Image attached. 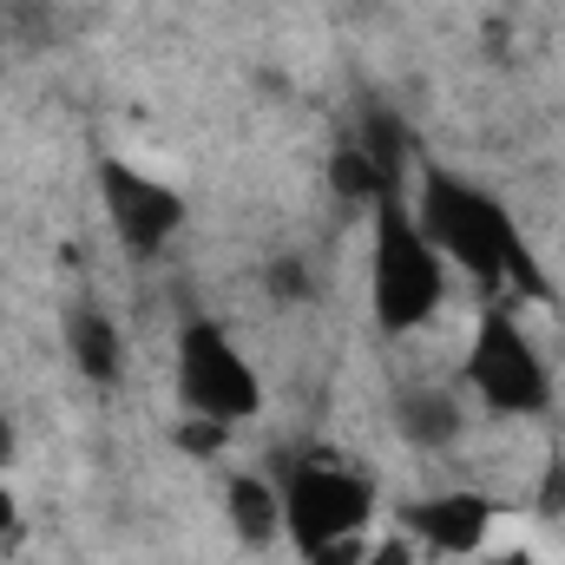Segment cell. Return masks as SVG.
Listing matches in <instances>:
<instances>
[{
    "label": "cell",
    "instance_id": "obj_8",
    "mask_svg": "<svg viewBox=\"0 0 565 565\" xmlns=\"http://www.w3.org/2000/svg\"><path fill=\"white\" fill-rule=\"evenodd\" d=\"M66 355H73V369H79L86 382H99V388H113V382L126 375V335H119L113 316L93 309V302L66 309Z\"/></svg>",
    "mask_w": 565,
    "mask_h": 565
},
{
    "label": "cell",
    "instance_id": "obj_10",
    "mask_svg": "<svg viewBox=\"0 0 565 565\" xmlns=\"http://www.w3.org/2000/svg\"><path fill=\"white\" fill-rule=\"evenodd\" d=\"M395 415H402V434H408L415 447H447V440H460V402H454L447 388H408Z\"/></svg>",
    "mask_w": 565,
    "mask_h": 565
},
{
    "label": "cell",
    "instance_id": "obj_14",
    "mask_svg": "<svg viewBox=\"0 0 565 565\" xmlns=\"http://www.w3.org/2000/svg\"><path fill=\"white\" fill-rule=\"evenodd\" d=\"M540 513L546 520L565 513V460H546V473H540Z\"/></svg>",
    "mask_w": 565,
    "mask_h": 565
},
{
    "label": "cell",
    "instance_id": "obj_21",
    "mask_svg": "<svg viewBox=\"0 0 565 565\" xmlns=\"http://www.w3.org/2000/svg\"><path fill=\"white\" fill-rule=\"evenodd\" d=\"M0 60H7V20H0Z\"/></svg>",
    "mask_w": 565,
    "mask_h": 565
},
{
    "label": "cell",
    "instance_id": "obj_7",
    "mask_svg": "<svg viewBox=\"0 0 565 565\" xmlns=\"http://www.w3.org/2000/svg\"><path fill=\"white\" fill-rule=\"evenodd\" d=\"M493 500L487 493H427V500H408L402 507V533L427 546V553H447V559H467L487 546L493 533Z\"/></svg>",
    "mask_w": 565,
    "mask_h": 565
},
{
    "label": "cell",
    "instance_id": "obj_2",
    "mask_svg": "<svg viewBox=\"0 0 565 565\" xmlns=\"http://www.w3.org/2000/svg\"><path fill=\"white\" fill-rule=\"evenodd\" d=\"M375 211V237H369V309L382 335H415L447 296V257L434 250L408 211L402 191H388Z\"/></svg>",
    "mask_w": 565,
    "mask_h": 565
},
{
    "label": "cell",
    "instance_id": "obj_17",
    "mask_svg": "<svg viewBox=\"0 0 565 565\" xmlns=\"http://www.w3.org/2000/svg\"><path fill=\"white\" fill-rule=\"evenodd\" d=\"M20 533H26V520H20V500H13V493L0 487V546H13Z\"/></svg>",
    "mask_w": 565,
    "mask_h": 565
},
{
    "label": "cell",
    "instance_id": "obj_13",
    "mask_svg": "<svg viewBox=\"0 0 565 565\" xmlns=\"http://www.w3.org/2000/svg\"><path fill=\"white\" fill-rule=\"evenodd\" d=\"M224 440H231V427H224V422H198V415H191V422L178 427V447H184V454H198V460H204V454H217Z\"/></svg>",
    "mask_w": 565,
    "mask_h": 565
},
{
    "label": "cell",
    "instance_id": "obj_12",
    "mask_svg": "<svg viewBox=\"0 0 565 565\" xmlns=\"http://www.w3.org/2000/svg\"><path fill=\"white\" fill-rule=\"evenodd\" d=\"M329 178H335V191H342V198H362V204H382V198H388V184L375 178V164H369L355 145L329 158Z\"/></svg>",
    "mask_w": 565,
    "mask_h": 565
},
{
    "label": "cell",
    "instance_id": "obj_4",
    "mask_svg": "<svg viewBox=\"0 0 565 565\" xmlns=\"http://www.w3.org/2000/svg\"><path fill=\"white\" fill-rule=\"evenodd\" d=\"M178 402L198 415V422H250L264 408V382L250 369V355L211 322V316H191L178 329Z\"/></svg>",
    "mask_w": 565,
    "mask_h": 565
},
{
    "label": "cell",
    "instance_id": "obj_20",
    "mask_svg": "<svg viewBox=\"0 0 565 565\" xmlns=\"http://www.w3.org/2000/svg\"><path fill=\"white\" fill-rule=\"evenodd\" d=\"M493 565H533V559H526V553H500Z\"/></svg>",
    "mask_w": 565,
    "mask_h": 565
},
{
    "label": "cell",
    "instance_id": "obj_11",
    "mask_svg": "<svg viewBox=\"0 0 565 565\" xmlns=\"http://www.w3.org/2000/svg\"><path fill=\"white\" fill-rule=\"evenodd\" d=\"M355 151L375 164V178H382L388 191H402V178H408V132H402V119H395V113H369Z\"/></svg>",
    "mask_w": 565,
    "mask_h": 565
},
{
    "label": "cell",
    "instance_id": "obj_19",
    "mask_svg": "<svg viewBox=\"0 0 565 565\" xmlns=\"http://www.w3.org/2000/svg\"><path fill=\"white\" fill-rule=\"evenodd\" d=\"M13 454H20V434H13V422H7V408H0V473L13 467Z\"/></svg>",
    "mask_w": 565,
    "mask_h": 565
},
{
    "label": "cell",
    "instance_id": "obj_3",
    "mask_svg": "<svg viewBox=\"0 0 565 565\" xmlns=\"http://www.w3.org/2000/svg\"><path fill=\"white\" fill-rule=\"evenodd\" d=\"M467 388H473L493 415H507V422H533V415L553 408V369L540 362L526 322H520L500 296H493V302L480 309V322H473V342H467Z\"/></svg>",
    "mask_w": 565,
    "mask_h": 565
},
{
    "label": "cell",
    "instance_id": "obj_9",
    "mask_svg": "<svg viewBox=\"0 0 565 565\" xmlns=\"http://www.w3.org/2000/svg\"><path fill=\"white\" fill-rule=\"evenodd\" d=\"M224 513H231V533H237L244 546H270V540L282 533V493L264 480V473H231Z\"/></svg>",
    "mask_w": 565,
    "mask_h": 565
},
{
    "label": "cell",
    "instance_id": "obj_15",
    "mask_svg": "<svg viewBox=\"0 0 565 565\" xmlns=\"http://www.w3.org/2000/svg\"><path fill=\"white\" fill-rule=\"evenodd\" d=\"M362 540H335V546H322V553H302V565H362Z\"/></svg>",
    "mask_w": 565,
    "mask_h": 565
},
{
    "label": "cell",
    "instance_id": "obj_1",
    "mask_svg": "<svg viewBox=\"0 0 565 565\" xmlns=\"http://www.w3.org/2000/svg\"><path fill=\"white\" fill-rule=\"evenodd\" d=\"M408 211H415V224H422L427 244H434L454 270H467L487 296L513 289V296H526V302H559V289L540 270L526 231L513 224V211H507L493 191L467 184L460 171L422 164V184H415Z\"/></svg>",
    "mask_w": 565,
    "mask_h": 565
},
{
    "label": "cell",
    "instance_id": "obj_18",
    "mask_svg": "<svg viewBox=\"0 0 565 565\" xmlns=\"http://www.w3.org/2000/svg\"><path fill=\"white\" fill-rule=\"evenodd\" d=\"M270 289H277V296H309L302 264H270Z\"/></svg>",
    "mask_w": 565,
    "mask_h": 565
},
{
    "label": "cell",
    "instance_id": "obj_5",
    "mask_svg": "<svg viewBox=\"0 0 565 565\" xmlns=\"http://www.w3.org/2000/svg\"><path fill=\"white\" fill-rule=\"evenodd\" d=\"M369 520H375V480L342 467V460H302L282 480V533L296 540V553L362 540Z\"/></svg>",
    "mask_w": 565,
    "mask_h": 565
},
{
    "label": "cell",
    "instance_id": "obj_16",
    "mask_svg": "<svg viewBox=\"0 0 565 565\" xmlns=\"http://www.w3.org/2000/svg\"><path fill=\"white\" fill-rule=\"evenodd\" d=\"M362 565H415V540H388V546H369Z\"/></svg>",
    "mask_w": 565,
    "mask_h": 565
},
{
    "label": "cell",
    "instance_id": "obj_6",
    "mask_svg": "<svg viewBox=\"0 0 565 565\" xmlns=\"http://www.w3.org/2000/svg\"><path fill=\"white\" fill-rule=\"evenodd\" d=\"M99 204H106V224L126 257H158L184 231V191L126 158H99Z\"/></svg>",
    "mask_w": 565,
    "mask_h": 565
}]
</instances>
